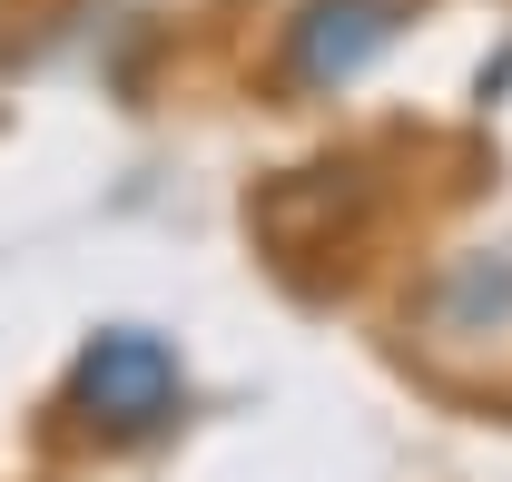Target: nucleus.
I'll use <instances>...</instances> for the list:
<instances>
[{"mask_svg": "<svg viewBox=\"0 0 512 482\" xmlns=\"http://www.w3.org/2000/svg\"><path fill=\"white\" fill-rule=\"evenodd\" d=\"M188 414V364L148 325H99L69 364V423L89 443H158Z\"/></svg>", "mask_w": 512, "mask_h": 482, "instance_id": "f257e3e1", "label": "nucleus"}, {"mask_svg": "<svg viewBox=\"0 0 512 482\" xmlns=\"http://www.w3.org/2000/svg\"><path fill=\"white\" fill-rule=\"evenodd\" d=\"M404 20H414V0H296L286 50H276V79H286L296 99H325V89L365 79V69L404 40Z\"/></svg>", "mask_w": 512, "mask_h": 482, "instance_id": "f03ea898", "label": "nucleus"}]
</instances>
